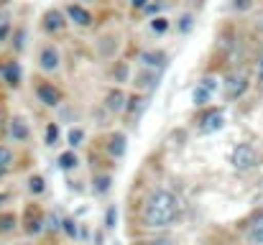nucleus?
Segmentation results:
<instances>
[{
	"instance_id": "5",
	"label": "nucleus",
	"mask_w": 263,
	"mask_h": 245,
	"mask_svg": "<svg viewBox=\"0 0 263 245\" xmlns=\"http://www.w3.org/2000/svg\"><path fill=\"white\" fill-rule=\"evenodd\" d=\"M39 67H41L44 72H54V69L59 67V51H57L54 46H44V49L39 51Z\"/></svg>"
},
{
	"instance_id": "20",
	"label": "nucleus",
	"mask_w": 263,
	"mask_h": 245,
	"mask_svg": "<svg viewBox=\"0 0 263 245\" xmlns=\"http://www.w3.org/2000/svg\"><path fill=\"white\" fill-rule=\"evenodd\" d=\"M151 28H154L156 33H166V31H169V21H166L164 15H156V18L151 21Z\"/></svg>"
},
{
	"instance_id": "15",
	"label": "nucleus",
	"mask_w": 263,
	"mask_h": 245,
	"mask_svg": "<svg viewBox=\"0 0 263 245\" xmlns=\"http://www.w3.org/2000/svg\"><path fill=\"white\" fill-rule=\"evenodd\" d=\"M251 240L256 245H263V215H258L256 220H253V225H251Z\"/></svg>"
},
{
	"instance_id": "35",
	"label": "nucleus",
	"mask_w": 263,
	"mask_h": 245,
	"mask_svg": "<svg viewBox=\"0 0 263 245\" xmlns=\"http://www.w3.org/2000/svg\"><path fill=\"white\" fill-rule=\"evenodd\" d=\"M148 0H133V8H146Z\"/></svg>"
},
{
	"instance_id": "22",
	"label": "nucleus",
	"mask_w": 263,
	"mask_h": 245,
	"mask_svg": "<svg viewBox=\"0 0 263 245\" xmlns=\"http://www.w3.org/2000/svg\"><path fill=\"white\" fill-rule=\"evenodd\" d=\"M85 141V130L82 128H72L69 130V146H82Z\"/></svg>"
},
{
	"instance_id": "37",
	"label": "nucleus",
	"mask_w": 263,
	"mask_h": 245,
	"mask_svg": "<svg viewBox=\"0 0 263 245\" xmlns=\"http://www.w3.org/2000/svg\"><path fill=\"white\" fill-rule=\"evenodd\" d=\"M258 80L263 82V59H261V64H258Z\"/></svg>"
},
{
	"instance_id": "1",
	"label": "nucleus",
	"mask_w": 263,
	"mask_h": 245,
	"mask_svg": "<svg viewBox=\"0 0 263 245\" xmlns=\"http://www.w3.org/2000/svg\"><path fill=\"white\" fill-rule=\"evenodd\" d=\"M179 217V202L172 192L156 189L143 204V222L148 228H166Z\"/></svg>"
},
{
	"instance_id": "10",
	"label": "nucleus",
	"mask_w": 263,
	"mask_h": 245,
	"mask_svg": "<svg viewBox=\"0 0 263 245\" xmlns=\"http://www.w3.org/2000/svg\"><path fill=\"white\" fill-rule=\"evenodd\" d=\"M125 105H128V100H125V95L120 89H112V92L105 95V107L110 112H120V110H125Z\"/></svg>"
},
{
	"instance_id": "3",
	"label": "nucleus",
	"mask_w": 263,
	"mask_h": 245,
	"mask_svg": "<svg viewBox=\"0 0 263 245\" xmlns=\"http://www.w3.org/2000/svg\"><path fill=\"white\" fill-rule=\"evenodd\" d=\"M36 97H39V102H44L46 107H57V105L62 102V92H59L54 84H49V82H41V84L36 87Z\"/></svg>"
},
{
	"instance_id": "23",
	"label": "nucleus",
	"mask_w": 263,
	"mask_h": 245,
	"mask_svg": "<svg viewBox=\"0 0 263 245\" xmlns=\"http://www.w3.org/2000/svg\"><path fill=\"white\" fill-rule=\"evenodd\" d=\"M15 228V217L13 215H3L0 217V233H10Z\"/></svg>"
},
{
	"instance_id": "11",
	"label": "nucleus",
	"mask_w": 263,
	"mask_h": 245,
	"mask_svg": "<svg viewBox=\"0 0 263 245\" xmlns=\"http://www.w3.org/2000/svg\"><path fill=\"white\" fill-rule=\"evenodd\" d=\"M125 148H128V138H125V133H112L110 141H107V151H110L115 159H120V156L125 154Z\"/></svg>"
},
{
	"instance_id": "24",
	"label": "nucleus",
	"mask_w": 263,
	"mask_h": 245,
	"mask_svg": "<svg viewBox=\"0 0 263 245\" xmlns=\"http://www.w3.org/2000/svg\"><path fill=\"white\" fill-rule=\"evenodd\" d=\"M57 138H59V128L54 123H49V128H46V146H54Z\"/></svg>"
},
{
	"instance_id": "32",
	"label": "nucleus",
	"mask_w": 263,
	"mask_h": 245,
	"mask_svg": "<svg viewBox=\"0 0 263 245\" xmlns=\"http://www.w3.org/2000/svg\"><path fill=\"white\" fill-rule=\"evenodd\" d=\"M159 8H161V0H154V3H148V5H146V8H143V10H146V13H148V15H151V13H156V10H159Z\"/></svg>"
},
{
	"instance_id": "16",
	"label": "nucleus",
	"mask_w": 263,
	"mask_h": 245,
	"mask_svg": "<svg viewBox=\"0 0 263 245\" xmlns=\"http://www.w3.org/2000/svg\"><path fill=\"white\" fill-rule=\"evenodd\" d=\"M77 163H80V159H77L72 151H67V154L59 156V168H62V171H72V168H77Z\"/></svg>"
},
{
	"instance_id": "6",
	"label": "nucleus",
	"mask_w": 263,
	"mask_h": 245,
	"mask_svg": "<svg viewBox=\"0 0 263 245\" xmlns=\"http://www.w3.org/2000/svg\"><path fill=\"white\" fill-rule=\"evenodd\" d=\"M222 125H225L222 110H210V112L202 118V133H217Z\"/></svg>"
},
{
	"instance_id": "38",
	"label": "nucleus",
	"mask_w": 263,
	"mask_h": 245,
	"mask_svg": "<svg viewBox=\"0 0 263 245\" xmlns=\"http://www.w3.org/2000/svg\"><path fill=\"white\" fill-rule=\"evenodd\" d=\"M5 171H8V166H0V176H5Z\"/></svg>"
},
{
	"instance_id": "26",
	"label": "nucleus",
	"mask_w": 263,
	"mask_h": 245,
	"mask_svg": "<svg viewBox=\"0 0 263 245\" xmlns=\"http://www.w3.org/2000/svg\"><path fill=\"white\" fill-rule=\"evenodd\" d=\"M10 161H13V151L8 146H0V166H8Z\"/></svg>"
},
{
	"instance_id": "31",
	"label": "nucleus",
	"mask_w": 263,
	"mask_h": 245,
	"mask_svg": "<svg viewBox=\"0 0 263 245\" xmlns=\"http://www.w3.org/2000/svg\"><path fill=\"white\" fill-rule=\"evenodd\" d=\"M44 222H46V230H57V228H62V225H57V217H54V215H46Z\"/></svg>"
},
{
	"instance_id": "28",
	"label": "nucleus",
	"mask_w": 263,
	"mask_h": 245,
	"mask_svg": "<svg viewBox=\"0 0 263 245\" xmlns=\"http://www.w3.org/2000/svg\"><path fill=\"white\" fill-rule=\"evenodd\" d=\"M128 74H130V72H128V64H118V67H115V80L118 82H125Z\"/></svg>"
},
{
	"instance_id": "33",
	"label": "nucleus",
	"mask_w": 263,
	"mask_h": 245,
	"mask_svg": "<svg viewBox=\"0 0 263 245\" xmlns=\"http://www.w3.org/2000/svg\"><path fill=\"white\" fill-rule=\"evenodd\" d=\"M8 33H10V26H8V23H3V26H0V41H5V39H8Z\"/></svg>"
},
{
	"instance_id": "30",
	"label": "nucleus",
	"mask_w": 263,
	"mask_h": 245,
	"mask_svg": "<svg viewBox=\"0 0 263 245\" xmlns=\"http://www.w3.org/2000/svg\"><path fill=\"white\" fill-rule=\"evenodd\" d=\"M192 21H194L192 15H184V18H181V23H179V31H181V33L192 31Z\"/></svg>"
},
{
	"instance_id": "27",
	"label": "nucleus",
	"mask_w": 263,
	"mask_h": 245,
	"mask_svg": "<svg viewBox=\"0 0 263 245\" xmlns=\"http://www.w3.org/2000/svg\"><path fill=\"white\" fill-rule=\"evenodd\" d=\"M62 230H64V233L69 235V238H74V235H77V228H74V220H69V217H67V220H62Z\"/></svg>"
},
{
	"instance_id": "36",
	"label": "nucleus",
	"mask_w": 263,
	"mask_h": 245,
	"mask_svg": "<svg viewBox=\"0 0 263 245\" xmlns=\"http://www.w3.org/2000/svg\"><path fill=\"white\" fill-rule=\"evenodd\" d=\"M148 245H172L169 240H154V243H148Z\"/></svg>"
},
{
	"instance_id": "8",
	"label": "nucleus",
	"mask_w": 263,
	"mask_h": 245,
	"mask_svg": "<svg viewBox=\"0 0 263 245\" xmlns=\"http://www.w3.org/2000/svg\"><path fill=\"white\" fill-rule=\"evenodd\" d=\"M0 74H3V82L15 87L21 82V64L18 62H0Z\"/></svg>"
},
{
	"instance_id": "12",
	"label": "nucleus",
	"mask_w": 263,
	"mask_h": 245,
	"mask_svg": "<svg viewBox=\"0 0 263 245\" xmlns=\"http://www.w3.org/2000/svg\"><path fill=\"white\" fill-rule=\"evenodd\" d=\"M67 15H69L77 26H89V23H92V15H89L82 5H69V8H67Z\"/></svg>"
},
{
	"instance_id": "19",
	"label": "nucleus",
	"mask_w": 263,
	"mask_h": 245,
	"mask_svg": "<svg viewBox=\"0 0 263 245\" xmlns=\"http://www.w3.org/2000/svg\"><path fill=\"white\" fill-rule=\"evenodd\" d=\"M28 189H31L33 194H41V192L46 189V181H44V176H31V179H28Z\"/></svg>"
},
{
	"instance_id": "14",
	"label": "nucleus",
	"mask_w": 263,
	"mask_h": 245,
	"mask_svg": "<svg viewBox=\"0 0 263 245\" xmlns=\"http://www.w3.org/2000/svg\"><path fill=\"white\" fill-rule=\"evenodd\" d=\"M141 62H143V67H164L166 64V56L161 51H146L141 56Z\"/></svg>"
},
{
	"instance_id": "2",
	"label": "nucleus",
	"mask_w": 263,
	"mask_h": 245,
	"mask_svg": "<svg viewBox=\"0 0 263 245\" xmlns=\"http://www.w3.org/2000/svg\"><path fill=\"white\" fill-rule=\"evenodd\" d=\"M256 163H258V154H256V148H253L251 143H240V146L233 151V166H235V168L246 171V168H253Z\"/></svg>"
},
{
	"instance_id": "4",
	"label": "nucleus",
	"mask_w": 263,
	"mask_h": 245,
	"mask_svg": "<svg viewBox=\"0 0 263 245\" xmlns=\"http://www.w3.org/2000/svg\"><path fill=\"white\" fill-rule=\"evenodd\" d=\"M248 89V80L243 74H230L225 80V100H238Z\"/></svg>"
},
{
	"instance_id": "40",
	"label": "nucleus",
	"mask_w": 263,
	"mask_h": 245,
	"mask_svg": "<svg viewBox=\"0 0 263 245\" xmlns=\"http://www.w3.org/2000/svg\"><path fill=\"white\" fill-rule=\"evenodd\" d=\"M0 3H10V0H0Z\"/></svg>"
},
{
	"instance_id": "18",
	"label": "nucleus",
	"mask_w": 263,
	"mask_h": 245,
	"mask_svg": "<svg viewBox=\"0 0 263 245\" xmlns=\"http://www.w3.org/2000/svg\"><path fill=\"white\" fill-rule=\"evenodd\" d=\"M156 82H159V74H141L136 84H138L141 89H143V87H146V89H154V87H156Z\"/></svg>"
},
{
	"instance_id": "29",
	"label": "nucleus",
	"mask_w": 263,
	"mask_h": 245,
	"mask_svg": "<svg viewBox=\"0 0 263 245\" xmlns=\"http://www.w3.org/2000/svg\"><path fill=\"white\" fill-rule=\"evenodd\" d=\"M115 215H118V212H115V207L110 204V207H107V215H105V228H115Z\"/></svg>"
},
{
	"instance_id": "17",
	"label": "nucleus",
	"mask_w": 263,
	"mask_h": 245,
	"mask_svg": "<svg viewBox=\"0 0 263 245\" xmlns=\"http://www.w3.org/2000/svg\"><path fill=\"white\" fill-rule=\"evenodd\" d=\"M143 107H146V100H143V97H130L128 105H125V110H128L130 115H138Z\"/></svg>"
},
{
	"instance_id": "13",
	"label": "nucleus",
	"mask_w": 263,
	"mask_h": 245,
	"mask_svg": "<svg viewBox=\"0 0 263 245\" xmlns=\"http://www.w3.org/2000/svg\"><path fill=\"white\" fill-rule=\"evenodd\" d=\"M10 133H13L15 141H26V138H28V125H26V120H23V118H13Z\"/></svg>"
},
{
	"instance_id": "7",
	"label": "nucleus",
	"mask_w": 263,
	"mask_h": 245,
	"mask_svg": "<svg viewBox=\"0 0 263 245\" xmlns=\"http://www.w3.org/2000/svg\"><path fill=\"white\" fill-rule=\"evenodd\" d=\"M41 26H44V31H49V33L62 31V28H64V13H59V10H46L44 18H41Z\"/></svg>"
},
{
	"instance_id": "9",
	"label": "nucleus",
	"mask_w": 263,
	"mask_h": 245,
	"mask_svg": "<svg viewBox=\"0 0 263 245\" xmlns=\"http://www.w3.org/2000/svg\"><path fill=\"white\" fill-rule=\"evenodd\" d=\"M215 84H217V82L212 80V77L202 80V84L194 89V105H207L210 97H212V92H215Z\"/></svg>"
},
{
	"instance_id": "25",
	"label": "nucleus",
	"mask_w": 263,
	"mask_h": 245,
	"mask_svg": "<svg viewBox=\"0 0 263 245\" xmlns=\"http://www.w3.org/2000/svg\"><path fill=\"white\" fill-rule=\"evenodd\" d=\"M23 46H26V31L21 28V31H15V39H13V49H15V51H21Z\"/></svg>"
},
{
	"instance_id": "39",
	"label": "nucleus",
	"mask_w": 263,
	"mask_h": 245,
	"mask_svg": "<svg viewBox=\"0 0 263 245\" xmlns=\"http://www.w3.org/2000/svg\"><path fill=\"white\" fill-rule=\"evenodd\" d=\"M5 199H8V197H5V194H0V204H3V202H5Z\"/></svg>"
},
{
	"instance_id": "34",
	"label": "nucleus",
	"mask_w": 263,
	"mask_h": 245,
	"mask_svg": "<svg viewBox=\"0 0 263 245\" xmlns=\"http://www.w3.org/2000/svg\"><path fill=\"white\" fill-rule=\"evenodd\" d=\"M235 8H238V10H246V8H251V0H238Z\"/></svg>"
},
{
	"instance_id": "21",
	"label": "nucleus",
	"mask_w": 263,
	"mask_h": 245,
	"mask_svg": "<svg viewBox=\"0 0 263 245\" xmlns=\"http://www.w3.org/2000/svg\"><path fill=\"white\" fill-rule=\"evenodd\" d=\"M110 184H112L110 176H97V179H95V192H97V194H105V192L110 189Z\"/></svg>"
}]
</instances>
